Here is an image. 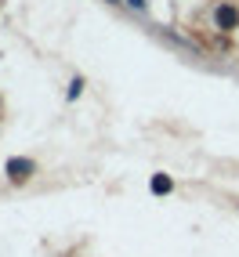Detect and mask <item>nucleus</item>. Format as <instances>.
I'll return each mask as SVG.
<instances>
[{"mask_svg":"<svg viewBox=\"0 0 239 257\" xmlns=\"http://www.w3.org/2000/svg\"><path fill=\"white\" fill-rule=\"evenodd\" d=\"M214 22H217L221 29H235V26H239V8L228 4V0H221V4L214 8Z\"/></svg>","mask_w":239,"mask_h":257,"instance_id":"f257e3e1","label":"nucleus"},{"mask_svg":"<svg viewBox=\"0 0 239 257\" xmlns=\"http://www.w3.org/2000/svg\"><path fill=\"white\" fill-rule=\"evenodd\" d=\"M33 170H37V163H33V160H8V178H11L15 185H26V181L33 178Z\"/></svg>","mask_w":239,"mask_h":257,"instance_id":"f03ea898","label":"nucleus"},{"mask_svg":"<svg viewBox=\"0 0 239 257\" xmlns=\"http://www.w3.org/2000/svg\"><path fill=\"white\" fill-rule=\"evenodd\" d=\"M170 188H174V185H170L167 174H156V178H152V192H170Z\"/></svg>","mask_w":239,"mask_h":257,"instance_id":"7ed1b4c3","label":"nucleus"},{"mask_svg":"<svg viewBox=\"0 0 239 257\" xmlns=\"http://www.w3.org/2000/svg\"><path fill=\"white\" fill-rule=\"evenodd\" d=\"M80 91H83V80H80V76H76V80H73V87H69V98H76V94H80Z\"/></svg>","mask_w":239,"mask_h":257,"instance_id":"20e7f679","label":"nucleus"},{"mask_svg":"<svg viewBox=\"0 0 239 257\" xmlns=\"http://www.w3.org/2000/svg\"><path fill=\"white\" fill-rule=\"evenodd\" d=\"M127 4H131V8H138V11H145V8H149L145 0H127Z\"/></svg>","mask_w":239,"mask_h":257,"instance_id":"39448f33","label":"nucleus"}]
</instances>
